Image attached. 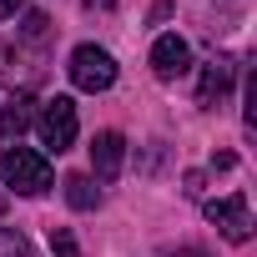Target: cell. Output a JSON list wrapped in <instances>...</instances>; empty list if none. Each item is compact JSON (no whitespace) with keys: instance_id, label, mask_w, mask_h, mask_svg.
I'll list each match as a JSON object with an SVG mask.
<instances>
[{"instance_id":"cell-1","label":"cell","mask_w":257,"mask_h":257,"mask_svg":"<svg viewBox=\"0 0 257 257\" xmlns=\"http://www.w3.org/2000/svg\"><path fill=\"white\" fill-rule=\"evenodd\" d=\"M0 177H6L11 192L21 197H41L51 187V162L31 147H6V157H0Z\"/></svg>"},{"instance_id":"cell-10","label":"cell","mask_w":257,"mask_h":257,"mask_svg":"<svg viewBox=\"0 0 257 257\" xmlns=\"http://www.w3.org/2000/svg\"><path fill=\"white\" fill-rule=\"evenodd\" d=\"M0 257H31L26 237H21V232H11V227H0Z\"/></svg>"},{"instance_id":"cell-4","label":"cell","mask_w":257,"mask_h":257,"mask_svg":"<svg viewBox=\"0 0 257 257\" xmlns=\"http://www.w3.org/2000/svg\"><path fill=\"white\" fill-rule=\"evenodd\" d=\"M207 222H212L227 242H247V237H252V217H247V197H242V192H232V197H222V202H207Z\"/></svg>"},{"instance_id":"cell-3","label":"cell","mask_w":257,"mask_h":257,"mask_svg":"<svg viewBox=\"0 0 257 257\" xmlns=\"http://www.w3.org/2000/svg\"><path fill=\"white\" fill-rule=\"evenodd\" d=\"M66 71H71V81H76L81 91H111V86H116V61H111V51H101V46H76Z\"/></svg>"},{"instance_id":"cell-6","label":"cell","mask_w":257,"mask_h":257,"mask_svg":"<svg viewBox=\"0 0 257 257\" xmlns=\"http://www.w3.org/2000/svg\"><path fill=\"white\" fill-rule=\"evenodd\" d=\"M232 81H237V66H232V61H212V66L202 71V81H197V106H202V111H217V106L232 96Z\"/></svg>"},{"instance_id":"cell-14","label":"cell","mask_w":257,"mask_h":257,"mask_svg":"<svg viewBox=\"0 0 257 257\" xmlns=\"http://www.w3.org/2000/svg\"><path fill=\"white\" fill-rule=\"evenodd\" d=\"M177 257H202V252H177Z\"/></svg>"},{"instance_id":"cell-11","label":"cell","mask_w":257,"mask_h":257,"mask_svg":"<svg viewBox=\"0 0 257 257\" xmlns=\"http://www.w3.org/2000/svg\"><path fill=\"white\" fill-rule=\"evenodd\" d=\"M51 252L56 257H81V247H76V237L66 227H51Z\"/></svg>"},{"instance_id":"cell-2","label":"cell","mask_w":257,"mask_h":257,"mask_svg":"<svg viewBox=\"0 0 257 257\" xmlns=\"http://www.w3.org/2000/svg\"><path fill=\"white\" fill-rule=\"evenodd\" d=\"M36 132H41V142L51 147V152H66L71 142H76V132H81V121H76V101L71 96H51L46 106H36Z\"/></svg>"},{"instance_id":"cell-12","label":"cell","mask_w":257,"mask_h":257,"mask_svg":"<svg viewBox=\"0 0 257 257\" xmlns=\"http://www.w3.org/2000/svg\"><path fill=\"white\" fill-rule=\"evenodd\" d=\"M46 26H51V21H46L41 11H31V16H26V36H31V41H41V36H46Z\"/></svg>"},{"instance_id":"cell-5","label":"cell","mask_w":257,"mask_h":257,"mask_svg":"<svg viewBox=\"0 0 257 257\" xmlns=\"http://www.w3.org/2000/svg\"><path fill=\"white\" fill-rule=\"evenodd\" d=\"M187 66H192V46H187L182 36H157V46H152V71H157L162 81H177V76H187Z\"/></svg>"},{"instance_id":"cell-13","label":"cell","mask_w":257,"mask_h":257,"mask_svg":"<svg viewBox=\"0 0 257 257\" xmlns=\"http://www.w3.org/2000/svg\"><path fill=\"white\" fill-rule=\"evenodd\" d=\"M21 6H26V0H0V21H6V16H16Z\"/></svg>"},{"instance_id":"cell-8","label":"cell","mask_w":257,"mask_h":257,"mask_svg":"<svg viewBox=\"0 0 257 257\" xmlns=\"http://www.w3.org/2000/svg\"><path fill=\"white\" fill-rule=\"evenodd\" d=\"M36 121V101L26 96V91H16L11 101H6V111H0V142H11V137H21L26 126Z\"/></svg>"},{"instance_id":"cell-7","label":"cell","mask_w":257,"mask_h":257,"mask_svg":"<svg viewBox=\"0 0 257 257\" xmlns=\"http://www.w3.org/2000/svg\"><path fill=\"white\" fill-rule=\"evenodd\" d=\"M121 162H126V142H121V132H101V137L91 142V172H96L101 182H111V177L121 172Z\"/></svg>"},{"instance_id":"cell-9","label":"cell","mask_w":257,"mask_h":257,"mask_svg":"<svg viewBox=\"0 0 257 257\" xmlns=\"http://www.w3.org/2000/svg\"><path fill=\"white\" fill-rule=\"evenodd\" d=\"M66 202H71L76 212H91V207L101 202V187H96L91 177H66Z\"/></svg>"}]
</instances>
